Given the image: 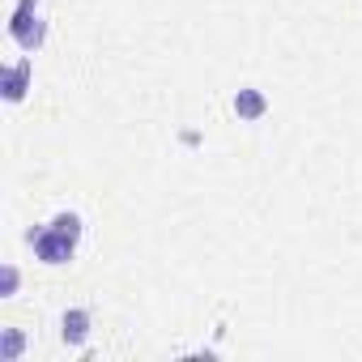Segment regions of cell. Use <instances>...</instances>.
Masks as SVG:
<instances>
[{
	"mask_svg": "<svg viewBox=\"0 0 362 362\" xmlns=\"http://www.w3.org/2000/svg\"><path fill=\"white\" fill-rule=\"evenodd\" d=\"M35 9H39V0H18V9H13V18H9V39H13L26 56H35V52L43 47V39H47V22H43Z\"/></svg>",
	"mask_w": 362,
	"mask_h": 362,
	"instance_id": "cell-1",
	"label": "cell"
},
{
	"mask_svg": "<svg viewBox=\"0 0 362 362\" xmlns=\"http://www.w3.org/2000/svg\"><path fill=\"white\" fill-rule=\"evenodd\" d=\"M26 239H30V247H35V256H39L43 264H69V260H73V252H77V239H73V235H64V230H56L52 222H47V226H39V230H30Z\"/></svg>",
	"mask_w": 362,
	"mask_h": 362,
	"instance_id": "cell-2",
	"label": "cell"
},
{
	"mask_svg": "<svg viewBox=\"0 0 362 362\" xmlns=\"http://www.w3.org/2000/svg\"><path fill=\"white\" fill-rule=\"evenodd\" d=\"M30 81H35V64H30V56H22V60H13V64L5 69V77H0V90H5L9 103H22L26 90H30Z\"/></svg>",
	"mask_w": 362,
	"mask_h": 362,
	"instance_id": "cell-3",
	"label": "cell"
},
{
	"mask_svg": "<svg viewBox=\"0 0 362 362\" xmlns=\"http://www.w3.org/2000/svg\"><path fill=\"white\" fill-rule=\"evenodd\" d=\"M60 337H64V345H86V337H90V311L86 307H69L64 320H60Z\"/></svg>",
	"mask_w": 362,
	"mask_h": 362,
	"instance_id": "cell-4",
	"label": "cell"
},
{
	"mask_svg": "<svg viewBox=\"0 0 362 362\" xmlns=\"http://www.w3.org/2000/svg\"><path fill=\"white\" fill-rule=\"evenodd\" d=\"M264 111H269V98H264L260 90H252V86H243V90L235 94V115H239V119H247V124H256V119H264Z\"/></svg>",
	"mask_w": 362,
	"mask_h": 362,
	"instance_id": "cell-5",
	"label": "cell"
},
{
	"mask_svg": "<svg viewBox=\"0 0 362 362\" xmlns=\"http://www.w3.org/2000/svg\"><path fill=\"white\" fill-rule=\"evenodd\" d=\"M22 349H26V337H22L18 328H5V332H0V362H18Z\"/></svg>",
	"mask_w": 362,
	"mask_h": 362,
	"instance_id": "cell-6",
	"label": "cell"
},
{
	"mask_svg": "<svg viewBox=\"0 0 362 362\" xmlns=\"http://www.w3.org/2000/svg\"><path fill=\"white\" fill-rule=\"evenodd\" d=\"M18 281H22V273H18L13 264L0 269V298H13V294H18Z\"/></svg>",
	"mask_w": 362,
	"mask_h": 362,
	"instance_id": "cell-7",
	"label": "cell"
},
{
	"mask_svg": "<svg viewBox=\"0 0 362 362\" xmlns=\"http://www.w3.org/2000/svg\"><path fill=\"white\" fill-rule=\"evenodd\" d=\"M52 226H56V230H64V235H73V239H81V218H77V214H69V209H64V214H56V218H52Z\"/></svg>",
	"mask_w": 362,
	"mask_h": 362,
	"instance_id": "cell-8",
	"label": "cell"
}]
</instances>
